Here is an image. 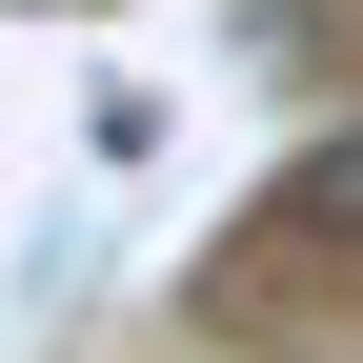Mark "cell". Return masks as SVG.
<instances>
[{
  "label": "cell",
  "instance_id": "obj_1",
  "mask_svg": "<svg viewBox=\"0 0 363 363\" xmlns=\"http://www.w3.org/2000/svg\"><path fill=\"white\" fill-rule=\"evenodd\" d=\"M262 242H363V142H323V162L262 182Z\"/></svg>",
  "mask_w": 363,
  "mask_h": 363
}]
</instances>
